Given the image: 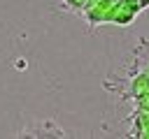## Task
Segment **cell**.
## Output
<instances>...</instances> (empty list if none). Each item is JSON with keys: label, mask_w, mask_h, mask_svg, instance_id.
I'll return each instance as SVG.
<instances>
[{"label": "cell", "mask_w": 149, "mask_h": 139, "mask_svg": "<svg viewBox=\"0 0 149 139\" xmlns=\"http://www.w3.org/2000/svg\"><path fill=\"white\" fill-rule=\"evenodd\" d=\"M137 2H140V7H142V9H147V7H149V0H137Z\"/></svg>", "instance_id": "cell-4"}, {"label": "cell", "mask_w": 149, "mask_h": 139, "mask_svg": "<svg viewBox=\"0 0 149 139\" xmlns=\"http://www.w3.org/2000/svg\"><path fill=\"white\" fill-rule=\"evenodd\" d=\"M133 102H135V109H142V111H149V90H144V93H140V95H135V97H133Z\"/></svg>", "instance_id": "cell-3"}, {"label": "cell", "mask_w": 149, "mask_h": 139, "mask_svg": "<svg viewBox=\"0 0 149 139\" xmlns=\"http://www.w3.org/2000/svg\"><path fill=\"white\" fill-rule=\"evenodd\" d=\"M140 12H142V7H140L137 0H116V5H114V9H112V16H109V23L130 25Z\"/></svg>", "instance_id": "cell-1"}, {"label": "cell", "mask_w": 149, "mask_h": 139, "mask_svg": "<svg viewBox=\"0 0 149 139\" xmlns=\"http://www.w3.org/2000/svg\"><path fill=\"white\" fill-rule=\"evenodd\" d=\"M16 137H68V132L61 125H56V120L44 118L37 125H33L30 130H21Z\"/></svg>", "instance_id": "cell-2"}]
</instances>
